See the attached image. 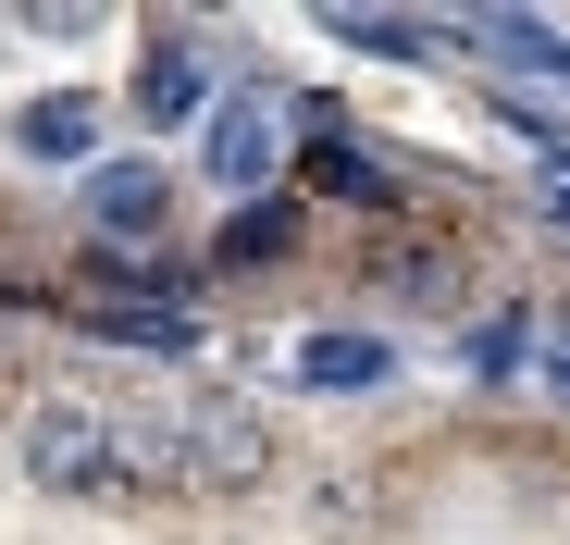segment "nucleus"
Here are the masks:
<instances>
[{
	"instance_id": "obj_1",
	"label": "nucleus",
	"mask_w": 570,
	"mask_h": 545,
	"mask_svg": "<svg viewBox=\"0 0 570 545\" xmlns=\"http://www.w3.org/2000/svg\"><path fill=\"white\" fill-rule=\"evenodd\" d=\"M26 484L62 508H149V472L125 446V409L100 397H38L26 409Z\"/></svg>"
},
{
	"instance_id": "obj_2",
	"label": "nucleus",
	"mask_w": 570,
	"mask_h": 545,
	"mask_svg": "<svg viewBox=\"0 0 570 545\" xmlns=\"http://www.w3.org/2000/svg\"><path fill=\"white\" fill-rule=\"evenodd\" d=\"M273 472V422L261 409H186V496H224Z\"/></svg>"
},
{
	"instance_id": "obj_3",
	"label": "nucleus",
	"mask_w": 570,
	"mask_h": 545,
	"mask_svg": "<svg viewBox=\"0 0 570 545\" xmlns=\"http://www.w3.org/2000/svg\"><path fill=\"white\" fill-rule=\"evenodd\" d=\"M161 174L149 161H100V174H87V224H100V236H161Z\"/></svg>"
},
{
	"instance_id": "obj_4",
	"label": "nucleus",
	"mask_w": 570,
	"mask_h": 545,
	"mask_svg": "<svg viewBox=\"0 0 570 545\" xmlns=\"http://www.w3.org/2000/svg\"><path fill=\"white\" fill-rule=\"evenodd\" d=\"M212 174H224V187H261V174H273V112H261V100H224V125H212Z\"/></svg>"
},
{
	"instance_id": "obj_5",
	"label": "nucleus",
	"mask_w": 570,
	"mask_h": 545,
	"mask_svg": "<svg viewBox=\"0 0 570 545\" xmlns=\"http://www.w3.org/2000/svg\"><path fill=\"white\" fill-rule=\"evenodd\" d=\"M311 187H323V199H360V211H397V174H385V161H360L347 137L311 149Z\"/></svg>"
},
{
	"instance_id": "obj_6",
	"label": "nucleus",
	"mask_w": 570,
	"mask_h": 545,
	"mask_svg": "<svg viewBox=\"0 0 570 545\" xmlns=\"http://www.w3.org/2000/svg\"><path fill=\"white\" fill-rule=\"evenodd\" d=\"M285 248H298V199H273V187H261V199L224 224V260H285Z\"/></svg>"
},
{
	"instance_id": "obj_7",
	"label": "nucleus",
	"mask_w": 570,
	"mask_h": 545,
	"mask_svg": "<svg viewBox=\"0 0 570 545\" xmlns=\"http://www.w3.org/2000/svg\"><path fill=\"white\" fill-rule=\"evenodd\" d=\"M38 161H87V137H100V112L87 100H26V125H13Z\"/></svg>"
},
{
	"instance_id": "obj_8",
	"label": "nucleus",
	"mask_w": 570,
	"mask_h": 545,
	"mask_svg": "<svg viewBox=\"0 0 570 545\" xmlns=\"http://www.w3.org/2000/svg\"><path fill=\"white\" fill-rule=\"evenodd\" d=\"M372 286H385V298H459V260H434V248H372Z\"/></svg>"
},
{
	"instance_id": "obj_9",
	"label": "nucleus",
	"mask_w": 570,
	"mask_h": 545,
	"mask_svg": "<svg viewBox=\"0 0 570 545\" xmlns=\"http://www.w3.org/2000/svg\"><path fill=\"white\" fill-rule=\"evenodd\" d=\"M112 347H186V310H161V298H112V310H87Z\"/></svg>"
},
{
	"instance_id": "obj_10",
	"label": "nucleus",
	"mask_w": 570,
	"mask_h": 545,
	"mask_svg": "<svg viewBox=\"0 0 570 545\" xmlns=\"http://www.w3.org/2000/svg\"><path fill=\"white\" fill-rule=\"evenodd\" d=\"M298 373H311V385H385V347H372V335H311Z\"/></svg>"
},
{
	"instance_id": "obj_11",
	"label": "nucleus",
	"mask_w": 570,
	"mask_h": 545,
	"mask_svg": "<svg viewBox=\"0 0 570 545\" xmlns=\"http://www.w3.org/2000/svg\"><path fill=\"white\" fill-rule=\"evenodd\" d=\"M137 100H149V125H174L186 100H199V50H149V75H137Z\"/></svg>"
},
{
	"instance_id": "obj_12",
	"label": "nucleus",
	"mask_w": 570,
	"mask_h": 545,
	"mask_svg": "<svg viewBox=\"0 0 570 545\" xmlns=\"http://www.w3.org/2000/svg\"><path fill=\"white\" fill-rule=\"evenodd\" d=\"M484 38H497L509 62H533V75H558V87H570V38H546V26H521V13H484Z\"/></svg>"
},
{
	"instance_id": "obj_13",
	"label": "nucleus",
	"mask_w": 570,
	"mask_h": 545,
	"mask_svg": "<svg viewBox=\"0 0 570 545\" xmlns=\"http://www.w3.org/2000/svg\"><path fill=\"white\" fill-rule=\"evenodd\" d=\"M546 211H558V224H570V161H546Z\"/></svg>"
},
{
	"instance_id": "obj_14",
	"label": "nucleus",
	"mask_w": 570,
	"mask_h": 545,
	"mask_svg": "<svg viewBox=\"0 0 570 545\" xmlns=\"http://www.w3.org/2000/svg\"><path fill=\"white\" fill-rule=\"evenodd\" d=\"M546 385H558V409H570V335H558V347H546Z\"/></svg>"
}]
</instances>
